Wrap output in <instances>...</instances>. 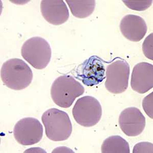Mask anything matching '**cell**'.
I'll return each instance as SVG.
<instances>
[{"label": "cell", "mask_w": 153, "mask_h": 153, "mask_svg": "<svg viewBox=\"0 0 153 153\" xmlns=\"http://www.w3.org/2000/svg\"><path fill=\"white\" fill-rule=\"evenodd\" d=\"M143 53L148 59L153 60V34L148 35L143 44Z\"/></svg>", "instance_id": "2e32d148"}, {"label": "cell", "mask_w": 153, "mask_h": 153, "mask_svg": "<svg viewBox=\"0 0 153 153\" xmlns=\"http://www.w3.org/2000/svg\"><path fill=\"white\" fill-rule=\"evenodd\" d=\"M104 62L97 56H91L77 68L75 78L88 86L99 84L106 78Z\"/></svg>", "instance_id": "ba28073f"}, {"label": "cell", "mask_w": 153, "mask_h": 153, "mask_svg": "<svg viewBox=\"0 0 153 153\" xmlns=\"http://www.w3.org/2000/svg\"><path fill=\"white\" fill-rule=\"evenodd\" d=\"M131 86L139 94H144L153 87V65L149 63L140 62L133 68Z\"/></svg>", "instance_id": "8fae6325"}, {"label": "cell", "mask_w": 153, "mask_h": 153, "mask_svg": "<svg viewBox=\"0 0 153 153\" xmlns=\"http://www.w3.org/2000/svg\"><path fill=\"white\" fill-rule=\"evenodd\" d=\"M153 144L149 142H141L137 143L134 146L133 153H153Z\"/></svg>", "instance_id": "ac0fdd59"}, {"label": "cell", "mask_w": 153, "mask_h": 153, "mask_svg": "<svg viewBox=\"0 0 153 153\" xmlns=\"http://www.w3.org/2000/svg\"><path fill=\"white\" fill-rule=\"evenodd\" d=\"M120 28L122 34L127 39L138 42L146 34L148 27L143 18L134 14H128L120 21Z\"/></svg>", "instance_id": "7c38bea8"}, {"label": "cell", "mask_w": 153, "mask_h": 153, "mask_svg": "<svg viewBox=\"0 0 153 153\" xmlns=\"http://www.w3.org/2000/svg\"><path fill=\"white\" fill-rule=\"evenodd\" d=\"M21 55L30 65L37 70L45 68L50 62L52 50L49 42L40 37H33L25 42Z\"/></svg>", "instance_id": "277c9868"}, {"label": "cell", "mask_w": 153, "mask_h": 153, "mask_svg": "<svg viewBox=\"0 0 153 153\" xmlns=\"http://www.w3.org/2000/svg\"><path fill=\"white\" fill-rule=\"evenodd\" d=\"M42 120L47 137L52 141H65L71 135L72 124L65 112L57 108H51L43 113Z\"/></svg>", "instance_id": "7a4b0ae2"}, {"label": "cell", "mask_w": 153, "mask_h": 153, "mask_svg": "<svg viewBox=\"0 0 153 153\" xmlns=\"http://www.w3.org/2000/svg\"><path fill=\"white\" fill-rule=\"evenodd\" d=\"M130 65L124 59L117 58L106 68L105 87L113 94L125 91L128 87Z\"/></svg>", "instance_id": "8992f818"}, {"label": "cell", "mask_w": 153, "mask_h": 153, "mask_svg": "<svg viewBox=\"0 0 153 153\" xmlns=\"http://www.w3.org/2000/svg\"><path fill=\"white\" fill-rule=\"evenodd\" d=\"M85 89L80 82L70 75H63L56 78L51 89L53 101L61 108H68L76 97L82 96Z\"/></svg>", "instance_id": "3957f363"}, {"label": "cell", "mask_w": 153, "mask_h": 153, "mask_svg": "<svg viewBox=\"0 0 153 153\" xmlns=\"http://www.w3.org/2000/svg\"><path fill=\"white\" fill-rule=\"evenodd\" d=\"M66 2L70 7L71 13L79 19L88 17L94 11L96 7V1L94 0H66Z\"/></svg>", "instance_id": "5bb4252c"}, {"label": "cell", "mask_w": 153, "mask_h": 153, "mask_svg": "<svg viewBox=\"0 0 153 153\" xmlns=\"http://www.w3.org/2000/svg\"><path fill=\"white\" fill-rule=\"evenodd\" d=\"M143 109L150 118H153V92L144 97L143 101Z\"/></svg>", "instance_id": "e0dca14e"}, {"label": "cell", "mask_w": 153, "mask_h": 153, "mask_svg": "<svg viewBox=\"0 0 153 153\" xmlns=\"http://www.w3.org/2000/svg\"><path fill=\"white\" fill-rule=\"evenodd\" d=\"M103 153H130L129 143L119 135L110 136L103 141L101 146Z\"/></svg>", "instance_id": "4fadbf2b"}, {"label": "cell", "mask_w": 153, "mask_h": 153, "mask_svg": "<svg viewBox=\"0 0 153 153\" xmlns=\"http://www.w3.org/2000/svg\"><path fill=\"white\" fill-rule=\"evenodd\" d=\"M13 135L16 140L23 146H31L39 143L43 136V127L33 117H25L14 126Z\"/></svg>", "instance_id": "52a82bcc"}, {"label": "cell", "mask_w": 153, "mask_h": 153, "mask_svg": "<svg viewBox=\"0 0 153 153\" xmlns=\"http://www.w3.org/2000/svg\"><path fill=\"white\" fill-rule=\"evenodd\" d=\"M40 10L44 19L53 25L64 24L70 16L68 7L63 0H42Z\"/></svg>", "instance_id": "30bf717a"}, {"label": "cell", "mask_w": 153, "mask_h": 153, "mask_svg": "<svg viewBox=\"0 0 153 153\" xmlns=\"http://www.w3.org/2000/svg\"><path fill=\"white\" fill-rule=\"evenodd\" d=\"M118 123L126 135L137 136L141 134L145 128L146 118L138 108L129 107L120 113Z\"/></svg>", "instance_id": "9c48e42d"}, {"label": "cell", "mask_w": 153, "mask_h": 153, "mask_svg": "<svg viewBox=\"0 0 153 153\" xmlns=\"http://www.w3.org/2000/svg\"><path fill=\"white\" fill-rule=\"evenodd\" d=\"M124 4L127 7L134 10L142 11L146 10L151 6L152 0L144 1H123Z\"/></svg>", "instance_id": "9a60e30c"}, {"label": "cell", "mask_w": 153, "mask_h": 153, "mask_svg": "<svg viewBox=\"0 0 153 153\" xmlns=\"http://www.w3.org/2000/svg\"><path fill=\"white\" fill-rule=\"evenodd\" d=\"M1 78L7 87L15 91H21L31 83L33 73L24 60L12 58L2 65Z\"/></svg>", "instance_id": "6da1fadb"}, {"label": "cell", "mask_w": 153, "mask_h": 153, "mask_svg": "<svg viewBox=\"0 0 153 153\" xmlns=\"http://www.w3.org/2000/svg\"><path fill=\"white\" fill-rule=\"evenodd\" d=\"M76 122L84 127H93L101 120L102 108L95 97L86 96L76 101L72 110Z\"/></svg>", "instance_id": "5b68a950"}]
</instances>
